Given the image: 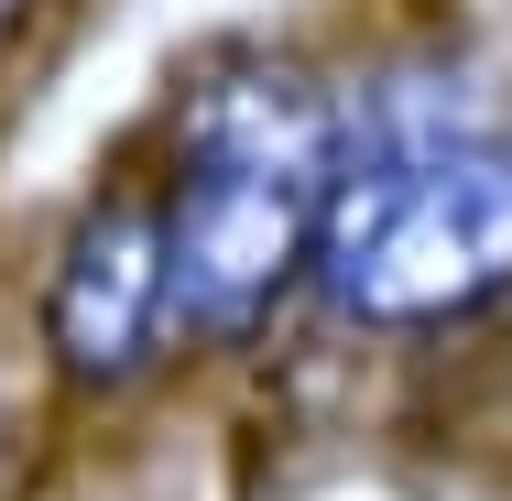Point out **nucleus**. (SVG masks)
I'll return each mask as SVG.
<instances>
[{
  "label": "nucleus",
  "mask_w": 512,
  "mask_h": 501,
  "mask_svg": "<svg viewBox=\"0 0 512 501\" xmlns=\"http://www.w3.org/2000/svg\"><path fill=\"white\" fill-rule=\"evenodd\" d=\"M338 153H349V109L273 55L207 66L175 99V186H164L175 338L240 349L251 327H273L295 284H316Z\"/></svg>",
  "instance_id": "obj_1"
},
{
  "label": "nucleus",
  "mask_w": 512,
  "mask_h": 501,
  "mask_svg": "<svg viewBox=\"0 0 512 501\" xmlns=\"http://www.w3.org/2000/svg\"><path fill=\"white\" fill-rule=\"evenodd\" d=\"M22 11H33V0H0V44H11V33H22Z\"/></svg>",
  "instance_id": "obj_4"
},
{
  "label": "nucleus",
  "mask_w": 512,
  "mask_h": 501,
  "mask_svg": "<svg viewBox=\"0 0 512 501\" xmlns=\"http://www.w3.org/2000/svg\"><path fill=\"white\" fill-rule=\"evenodd\" d=\"M316 284L349 327H447L512 295V142H349Z\"/></svg>",
  "instance_id": "obj_2"
},
{
  "label": "nucleus",
  "mask_w": 512,
  "mask_h": 501,
  "mask_svg": "<svg viewBox=\"0 0 512 501\" xmlns=\"http://www.w3.org/2000/svg\"><path fill=\"white\" fill-rule=\"evenodd\" d=\"M175 338V273H164V197L109 186L66 218L44 262V360L66 393H131Z\"/></svg>",
  "instance_id": "obj_3"
}]
</instances>
